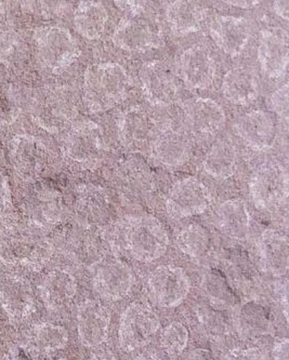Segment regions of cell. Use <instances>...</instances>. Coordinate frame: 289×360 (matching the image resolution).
<instances>
[{
    "label": "cell",
    "mask_w": 289,
    "mask_h": 360,
    "mask_svg": "<svg viewBox=\"0 0 289 360\" xmlns=\"http://www.w3.org/2000/svg\"><path fill=\"white\" fill-rule=\"evenodd\" d=\"M261 263L272 276L282 277L288 271V239L278 231L262 233L259 243Z\"/></svg>",
    "instance_id": "cell-23"
},
{
    "label": "cell",
    "mask_w": 289,
    "mask_h": 360,
    "mask_svg": "<svg viewBox=\"0 0 289 360\" xmlns=\"http://www.w3.org/2000/svg\"><path fill=\"white\" fill-rule=\"evenodd\" d=\"M210 36L224 53L236 58L243 53L250 39V26L244 18L218 15L210 24Z\"/></svg>",
    "instance_id": "cell-19"
},
{
    "label": "cell",
    "mask_w": 289,
    "mask_h": 360,
    "mask_svg": "<svg viewBox=\"0 0 289 360\" xmlns=\"http://www.w3.org/2000/svg\"><path fill=\"white\" fill-rule=\"evenodd\" d=\"M88 360H117V358L110 352H100L94 354Z\"/></svg>",
    "instance_id": "cell-37"
},
{
    "label": "cell",
    "mask_w": 289,
    "mask_h": 360,
    "mask_svg": "<svg viewBox=\"0 0 289 360\" xmlns=\"http://www.w3.org/2000/svg\"><path fill=\"white\" fill-rule=\"evenodd\" d=\"M238 326L244 335L252 337L266 335L272 328L268 311L256 302H250L240 309Z\"/></svg>",
    "instance_id": "cell-30"
},
{
    "label": "cell",
    "mask_w": 289,
    "mask_h": 360,
    "mask_svg": "<svg viewBox=\"0 0 289 360\" xmlns=\"http://www.w3.org/2000/svg\"><path fill=\"white\" fill-rule=\"evenodd\" d=\"M154 158L167 168H179L192 157L193 146L184 129L166 127L158 132L152 142Z\"/></svg>",
    "instance_id": "cell-16"
},
{
    "label": "cell",
    "mask_w": 289,
    "mask_h": 360,
    "mask_svg": "<svg viewBox=\"0 0 289 360\" xmlns=\"http://www.w3.org/2000/svg\"><path fill=\"white\" fill-rule=\"evenodd\" d=\"M77 281L64 269H54L46 275L40 287V295L46 307L59 311L71 304L77 295Z\"/></svg>",
    "instance_id": "cell-21"
},
{
    "label": "cell",
    "mask_w": 289,
    "mask_h": 360,
    "mask_svg": "<svg viewBox=\"0 0 289 360\" xmlns=\"http://www.w3.org/2000/svg\"><path fill=\"white\" fill-rule=\"evenodd\" d=\"M186 129L196 136H212L224 128L226 112L212 98H198L188 101L184 108Z\"/></svg>",
    "instance_id": "cell-18"
},
{
    "label": "cell",
    "mask_w": 289,
    "mask_h": 360,
    "mask_svg": "<svg viewBox=\"0 0 289 360\" xmlns=\"http://www.w3.org/2000/svg\"><path fill=\"white\" fill-rule=\"evenodd\" d=\"M41 52L48 65L62 68L73 63L80 54L72 34L61 27L48 28L41 38Z\"/></svg>",
    "instance_id": "cell-20"
},
{
    "label": "cell",
    "mask_w": 289,
    "mask_h": 360,
    "mask_svg": "<svg viewBox=\"0 0 289 360\" xmlns=\"http://www.w3.org/2000/svg\"><path fill=\"white\" fill-rule=\"evenodd\" d=\"M134 275L129 265L120 260H108L96 269L94 287L108 301H120L131 292Z\"/></svg>",
    "instance_id": "cell-13"
},
{
    "label": "cell",
    "mask_w": 289,
    "mask_h": 360,
    "mask_svg": "<svg viewBox=\"0 0 289 360\" xmlns=\"http://www.w3.org/2000/svg\"><path fill=\"white\" fill-rule=\"evenodd\" d=\"M0 304L12 321L27 319L35 309L31 283L17 274H0Z\"/></svg>",
    "instance_id": "cell-10"
},
{
    "label": "cell",
    "mask_w": 289,
    "mask_h": 360,
    "mask_svg": "<svg viewBox=\"0 0 289 360\" xmlns=\"http://www.w3.org/2000/svg\"><path fill=\"white\" fill-rule=\"evenodd\" d=\"M9 360H25V358H24V356L21 355V354H18V355L11 356Z\"/></svg>",
    "instance_id": "cell-39"
},
{
    "label": "cell",
    "mask_w": 289,
    "mask_h": 360,
    "mask_svg": "<svg viewBox=\"0 0 289 360\" xmlns=\"http://www.w3.org/2000/svg\"><path fill=\"white\" fill-rule=\"evenodd\" d=\"M222 360H266L264 352L258 347H245L229 352Z\"/></svg>",
    "instance_id": "cell-33"
},
{
    "label": "cell",
    "mask_w": 289,
    "mask_h": 360,
    "mask_svg": "<svg viewBox=\"0 0 289 360\" xmlns=\"http://www.w3.org/2000/svg\"><path fill=\"white\" fill-rule=\"evenodd\" d=\"M160 347L169 356H179L188 347V331L181 323H170L162 330L160 338Z\"/></svg>",
    "instance_id": "cell-31"
},
{
    "label": "cell",
    "mask_w": 289,
    "mask_h": 360,
    "mask_svg": "<svg viewBox=\"0 0 289 360\" xmlns=\"http://www.w3.org/2000/svg\"><path fill=\"white\" fill-rule=\"evenodd\" d=\"M216 73V60L205 46H192L179 58V77L188 89H207L214 82Z\"/></svg>",
    "instance_id": "cell-9"
},
{
    "label": "cell",
    "mask_w": 289,
    "mask_h": 360,
    "mask_svg": "<svg viewBox=\"0 0 289 360\" xmlns=\"http://www.w3.org/2000/svg\"><path fill=\"white\" fill-rule=\"evenodd\" d=\"M226 4H230V5L236 6V7L244 8V9H250V8L256 7L258 5L259 1H226Z\"/></svg>",
    "instance_id": "cell-38"
},
{
    "label": "cell",
    "mask_w": 289,
    "mask_h": 360,
    "mask_svg": "<svg viewBox=\"0 0 289 360\" xmlns=\"http://www.w3.org/2000/svg\"><path fill=\"white\" fill-rule=\"evenodd\" d=\"M222 94L236 105H250L259 96V80L254 70L244 66L231 68L222 80Z\"/></svg>",
    "instance_id": "cell-22"
},
{
    "label": "cell",
    "mask_w": 289,
    "mask_h": 360,
    "mask_svg": "<svg viewBox=\"0 0 289 360\" xmlns=\"http://www.w3.org/2000/svg\"><path fill=\"white\" fill-rule=\"evenodd\" d=\"M234 130L248 148L261 152L272 148L276 122L271 112L255 110L240 116L234 124Z\"/></svg>",
    "instance_id": "cell-14"
},
{
    "label": "cell",
    "mask_w": 289,
    "mask_h": 360,
    "mask_svg": "<svg viewBox=\"0 0 289 360\" xmlns=\"http://www.w3.org/2000/svg\"><path fill=\"white\" fill-rule=\"evenodd\" d=\"M273 10L275 13L280 15L285 21H288L289 15V1L284 0V1H274L273 3Z\"/></svg>",
    "instance_id": "cell-35"
},
{
    "label": "cell",
    "mask_w": 289,
    "mask_h": 360,
    "mask_svg": "<svg viewBox=\"0 0 289 360\" xmlns=\"http://www.w3.org/2000/svg\"><path fill=\"white\" fill-rule=\"evenodd\" d=\"M250 195L259 210H271L286 204L288 174L280 162L261 165L250 179Z\"/></svg>",
    "instance_id": "cell-4"
},
{
    "label": "cell",
    "mask_w": 289,
    "mask_h": 360,
    "mask_svg": "<svg viewBox=\"0 0 289 360\" xmlns=\"http://www.w3.org/2000/svg\"><path fill=\"white\" fill-rule=\"evenodd\" d=\"M238 150L231 141L221 139L212 144L205 155L203 168L216 180H226L234 176L238 169Z\"/></svg>",
    "instance_id": "cell-25"
},
{
    "label": "cell",
    "mask_w": 289,
    "mask_h": 360,
    "mask_svg": "<svg viewBox=\"0 0 289 360\" xmlns=\"http://www.w3.org/2000/svg\"><path fill=\"white\" fill-rule=\"evenodd\" d=\"M268 105L273 112L287 122L288 120V84L275 90L268 98Z\"/></svg>",
    "instance_id": "cell-32"
},
{
    "label": "cell",
    "mask_w": 289,
    "mask_h": 360,
    "mask_svg": "<svg viewBox=\"0 0 289 360\" xmlns=\"http://www.w3.org/2000/svg\"><path fill=\"white\" fill-rule=\"evenodd\" d=\"M122 243L128 255L136 261H158L169 247V236L165 225L153 215L128 219L122 227Z\"/></svg>",
    "instance_id": "cell-3"
},
{
    "label": "cell",
    "mask_w": 289,
    "mask_h": 360,
    "mask_svg": "<svg viewBox=\"0 0 289 360\" xmlns=\"http://www.w3.org/2000/svg\"><path fill=\"white\" fill-rule=\"evenodd\" d=\"M212 204L207 187L195 176H186L170 187L166 198L168 214L174 219H184L202 214Z\"/></svg>",
    "instance_id": "cell-7"
},
{
    "label": "cell",
    "mask_w": 289,
    "mask_h": 360,
    "mask_svg": "<svg viewBox=\"0 0 289 360\" xmlns=\"http://www.w3.org/2000/svg\"><path fill=\"white\" fill-rule=\"evenodd\" d=\"M289 341L287 338H281L273 344V360H288Z\"/></svg>",
    "instance_id": "cell-34"
},
{
    "label": "cell",
    "mask_w": 289,
    "mask_h": 360,
    "mask_svg": "<svg viewBox=\"0 0 289 360\" xmlns=\"http://www.w3.org/2000/svg\"><path fill=\"white\" fill-rule=\"evenodd\" d=\"M111 311L96 300L82 302L77 309V330L86 347H96L108 340Z\"/></svg>",
    "instance_id": "cell-15"
},
{
    "label": "cell",
    "mask_w": 289,
    "mask_h": 360,
    "mask_svg": "<svg viewBox=\"0 0 289 360\" xmlns=\"http://www.w3.org/2000/svg\"><path fill=\"white\" fill-rule=\"evenodd\" d=\"M148 291L156 305L174 309L186 301L191 291V281L181 267L160 265L148 276Z\"/></svg>",
    "instance_id": "cell-6"
},
{
    "label": "cell",
    "mask_w": 289,
    "mask_h": 360,
    "mask_svg": "<svg viewBox=\"0 0 289 360\" xmlns=\"http://www.w3.org/2000/svg\"><path fill=\"white\" fill-rule=\"evenodd\" d=\"M160 327V319L153 309L143 303H132L120 316V349L130 353L146 347L155 337Z\"/></svg>",
    "instance_id": "cell-5"
},
{
    "label": "cell",
    "mask_w": 289,
    "mask_h": 360,
    "mask_svg": "<svg viewBox=\"0 0 289 360\" xmlns=\"http://www.w3.org/2000/svg\"><path fill=\"white\" fill-rule=\"evenodd\" d=\"M176 243L182 253L190 257H200L210 247V235L207 229L198 223H191L179 232Z\"/></svg>",
    "instance_id": "cell-29"
},
{
    "label": "cell",
    "mask_w": 289,
    "mask_h": 360,
    "mask_svg": "<svg viewBox=\"0 0 289 360\" xmlns=\"http://www.w3.org/2000/svg\"><path fill=\"white\" fill-rule=\"evenodd\" d=\"M288 34L280 27L261 31L258 44V60L261 70L268 77L278 79L286 73L288 65Z\"/></svg>",
    "instance_id": "cell-11"
},
{
    "label": "cell",
    "mask_w": 289,
    "mask_h": 360,
    "mask_svg": "<svg viewBox=\"0 0 289 360\" xmlns=\"http://www.w3.org/2000/svg\"><path fill=\"white\" fill-rule=\"evenodd\" d=\"M101 128L92 122H82L73 129L66 142L70 160L82 166H98L103 155Z\"/></svg>",
    "instance_id": "cell-12"
},
{
    "label": "cell",
    "mask_w": 289,
    "mask_h": 360,
    "mask_svg": "<svg viewBox=\"0 0 289 360\" xmlns=\"http://www.w3.org/2000/svg\"><path fill=\"white\" fill-rule=\"evenodd\" d=\"M204 6L194 1H172L166 8V17L172 31L184 36L196 33L206 19Z\"/></svg>",
    "instance_id": "cell-26"
},
{
    "label": "cell",
    "mask_w": 289,
    "mask_h": 360,
    "mask_svg": "<svg viewBox=\"0 0 289 360\" xmlns=\"http://www.w3.org/2000/svg\"><path fill=\"white\" fill-rule=\"evenodd\" d=\"M108 22V12L101 1H82L74 14L76 31L86 39H99Z\"/></svg>",
    "instance_id": "cell-27"
},
{
    "label": "cell",
    "mask_w": 289,
    "mask_h": 360,
    "mask_svg": "<svg viewBox=\"0 0 289 360\" xmlns=\"http://www.w3.org/2000/svg\"><path fill=\"white\" fill-rule=\"evenodd\" d=\"M216 224L226 236L243 240L250 231V217L244 201L229 199L217 207Z\"/></svg>",
    "instance_id": "cell-24"
},
{
    "label": "cell",
    "mask_w": 289,
    "mask_h": 360,
    "mask_svg": "<svg viewBox=\"0 0 289 360\" xmlns=\"http://www.w3.org/2000/svg\"><path fill=\"white\" fill-rule=\"evenodd\" d=\"M49 360H66L65 358L62 357H56V358H51V359Z\"/></svg>",
    "instance_id": "cell-40"
},
{
    "label": "cell",
    "mask_w": 289,
    "mask_h": 360,
    "mask_svg": "<svg viewBox=\"0 0 289 360\" xmlns=\"http://www.w3.org/2000/svg\"><path fill=\"white\" fill-rule=\"evenodd\" d=\"M68 331L66 328L56 323H39L34 328L31 333L32 347L38 353L51 355L62 351L68 347Z\"/></svg>",
    "instance_id": "cell-28"
},
{
    "label": "cell",
    "mask_w": 289,
    "mask_h": 360,
    "mask_svg": "<svg viewBox=\"0 0 289 360\" xmlns=\"http://www.w3.org/2000/svg\"><path fill=\"white\" fill-rule=\"evenodd\" d=\"M120 143L132 150H142L155 138V122L139 106H132L122 112L117 122Z\"/></svg>",
    "instance_id": "cell-17"
},
{
    "label": "cell",
    "mask_w": 289,
    "mask_h": 360,
    "mask_svg": "<svg viewBox=\"0 0 289 360\" xmlns=\"http://www.w3.org/2000/svg\"><path fill=\"white\" fill-rule=\"evenodd\" d=\"M142 94L152 105L166 108L176 100L178 80L168 64L150 61L143 64L139 72Z\"/></svg>",
    "instance_id": "cell-8"
},
{
    "label": "cell",
    "mask_w": 289,
    "mask_h": 360,
    "mask_svg": "<svg viewBox=\"0 0 289 360\" xmlns=\"http://www.w3.org/2000/svg\"><path fill=\"white\" fill-rule=\"evenodd\" d=\"M127 14L118 22L112 41L128 52H144L165 45L160 21L141 3L127 1Z\"/></svg>",
    "instance_id": "cell-2"
},
{
    "label": "cell",
    "mask_w": 289,
    "mask_h": 360,
    "mask_svg": "<svg viewBox=\"0 0 289 360\" xmlns=\"http://www.w3.org/2000/svg\"><path fill=\"white\" fill-rule=\"evenodd\" d=\"M131 88L128 72L115 62L89 65L84 76V98L92 112L112 110L122 104Z\"/></svg>",
    "instance_id": "cell-1"
},
{
    "label": "cell",
    "mask_w": 289,
    "mask_h": 360,
    "mask_svg": "<svg viewBox=\"0 0 289 360\" xmlns=\"http://www.w3.org/2000/svg\"><path fill=\"white\" fill-rule=\"evenodd\" d=\"M134 360H165L158 355L155 352H143V353L139 354V355L136 356Z\"/></svg>",
    "instance_id": "cell-36"
}]
</instances>
